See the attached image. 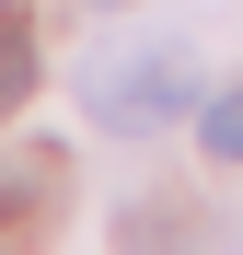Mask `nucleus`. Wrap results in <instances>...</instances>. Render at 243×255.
<instances>
[{
    "instance_id": "nucleus-1",
    "label": "nucleus",
    "mask_w": 243,
    "mask_h": 255,
    "mask_svg": "<svg viewBox=\"0 0 243 255\" xmlns=\"http://www.w3.org/2000/svg\"><path fill=\"white\" fill-rule=\"evenodd\" d=\"M81 105H93V128H116V139L174 128V116H197V58H185V47H128V58H93V70H81Z\"/></svg>"
},
{
    "instance_id": "nucleus-3",
    "label": "nucleus",
    "mask_w": 243,
    "mask_h": 255,
    "mask_svg": "<svg viewBox=\"0 0 243 255\" xmlns=\"http://www.w3.org/2000/svg\"><path fill=\"white\" fill-rule=\"evenodd\" d=\"M197 151H209V162H243V81H232V93H197Z\"/></svg>"
},
{
    "instance_id": "nucleus-2",
    "label": "nucleus",
    "mask_w": 243,
    "mask_h": 255,
    "mask_svg": "<svg viewBox=\"0 0 243 255\" xmlns=\"http://www.w3.org/2000/svg\"><path fill=\"white\" fill-rule=\"evenodd\" d=\"M35 105V12L23 0H0V116Z\"/></svg>"
},
{
    "instance_id": "nucleus-4",
    "label": "nucleus",
    "mask_w": 243,
    "mask_h": 255,
    "mask_svg": "<svg viewBox=\"0 0 243 255\" xmlns=\"http://www.w3.org/2000/svg\"><path fill=\"white\" fill-rule=\"evenodd\" d=\"M93 12H116V0H93Z\"/></svg>"
}]
</instances>
